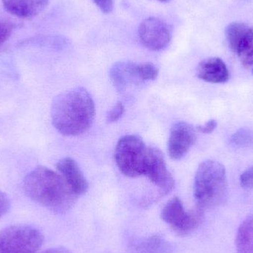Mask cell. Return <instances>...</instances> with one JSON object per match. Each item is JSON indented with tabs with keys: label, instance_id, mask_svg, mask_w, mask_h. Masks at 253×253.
I'll use <instances>...</instances> for the list:
<instances>
[{
	"label": "cell",
	"instance_id": "obj_22",
	"mask_svg": "<svg viewBox=\"0 0 253 253\" xmlns=\"http://www.w3.org/2000/svg\"><path fill=\"white\" fill-rule=\"evenodd\" d=\"M240 182L244 188L253 190V166L241 175Z\"/></svg>",
	"mask_w": 253,
	"mask_h": 253
},
{
	"label": "cell",
	"instance_id": "obj_25",
	"mask_svg": "<svg viewBox=\"0 0 253 253\" xmlns=\"http://www.w3.org/2000/svg\"><path fill=\"white\" fill-rule=\"evenodd\" d=\"M217 126H218L217 122L215 120H212L205 123L204 126H198L197 129L199 132H202V133L209 134L215 130Z\"/></svg>",
	"mask_w": 253,
	"mask_h": 253
},
{
	"label": "cell",
	"instance_id": "obj_23",
	"mask_svg": "<svg viewBox=\"0 0 253 253\" xmlns=\"http://www.w3.org/2000/svg\"><path fill=\"white\" fill-rule=\"evenodd\" d=\"M10 208V199L5 193L0 190V218L8 212Z\"/></svg>",
	"mask_w": 253,
	"mask_h": 253
},
{
	"label": "cell",
	"instance_id": "obj_21",
	"mask_svg": "<svg viewBox=\"0 0 253 253\" xmlns=\"http://www.w3.org/2000/svg\"><path fill=\"white\" fill-rule=\"evenodd\" d=\"M124 112V105L122 102H118L108 113V116H107V121L109 123H116L123 117Z\"/></svg>",
	"mask_w": 253,
	"mask_h": 253
},
{
	"label": "cell",
	"instance_id": "obj_27",
	"mask_svg": "<svg viewBox=\"0 0 253 253\" xmlns=\"http://www.w3.org/2000/svg\"><path fill=\"white\" fill-rule=\"evenodd\" d=\"M158 1H161V2H168L170 0H158Z\"/></svg>",
	"mask_w": 253,
	"mask_h": 253
},
{
	"label": "cell",
	"instance_id": "obj_17",
	"mask_svg": "<svg viewBox=\"0 0 253 253\" xmlns=\"http://www.w3.org/2000/svg\"><path fill=\"white\" fill-rule=\"evenodd\" d=\"M242 65L245 67L253 65V26L249 28L248 32L241 42L237 51Z\"/></svg>",
	"mask_w": 253,
	"mask_h": 253
},
{
	"label": "cell",
	"instance_id": "obj_12",
	"mask_svg": "<svg viewBox=\"0 0 253 253\" xmlns=\"http://www.w3.org/2000/svg\"><path fill=\"white\" fill-rule=\"evenodd\" d=\"M196 73L201 80L214 84L225 83L230 78L227 65L222 59L217 57L202 61L199 63Z\"/></svg>",
	"mask_w": 253,
	"mask_h": 253
},
{
	"label": "cell",
	"instance_id": "obj_20",
	"mask_svg": "<svg viewBox=\"0 0 253 253\" xmlns=\"http://www.w3.org/2000/svg\"><path fill=\"white\" fill-rule=\"evenodd\" d=\"M13 29V24L11 21L0 17V45L8 40Z\"/></svg>",
	"mask_w": 253,
	"mask_h": 253
},
{
	"label": "cell",
	"instance_id": "obj_5",
	"mask_svg": "<svg viewBox=\"0 0 253 253\" xmlns=\"http://www.w3.org/2000/svg\"><path fill=\"white\" fill-rule=\"evenodd\" d=\"M44 236L32 226L16 224L0 231V253H37Z\"/></svg>",
	"mask_w": 253,
	"mask_h": 253
},
{
	"label": "cell",
	"instance_id": "obj_3",
	"mask_svg": "<svg viewBox=\"0 0 253 253\" xmlns=\"http://www.w3.org/2000/svg\"><path fill=\"white\" fill-rule=\"evenodd\" d=\"M227 196L225 168L215 161L202 162L194 179V197L197 208L203 211L216 208L224 203Z\"/></svg>",
	"mask_w": 253,
	"mask_h": 253
},
{
	"label": "cell",
	"instance_id": "obj_14",
	"mask_svg": "<svg viewBox=\"0 0 253 253\" xmlns=\"http://www.w3.org/2000/svg\"><path fill=\"white\" fill-rule=\"evenodd\" d=\"M136 65L137 63L130 62H119L113 65L110 77L117 90L123 91L129 84L141 83Z\"/></svg>",
	"mask_w": 253,
	"mask_h": 253
},
{
	"label": "cell",
	"instance_id": "obj_26",
	"mask_svg": "<svg viewBox=\"0 0 253 253\" xmlns=\"http://www.w3.org/2000/svg\"><path fill=\"white\" fill-rule=\"evenodd\" d=\"M41 253H73L70 250L67 249L63 247H59V248H50V249L46 250Z\"/></svg>",
	"mask_w": 253,
	"mask_h": 253
},
{
	"label": "cell",
	"instance_id": "obj_19",
	"mask_svg": "<svg viewBox=\"0 0 253 253\" xmlns=\"http://www.w3.org/2000/svg\"><path fill=\"white\" fill-rule=\"evenodd\" d=\"M253 139L252 131L246 128H242L232 135L230 141L233 144L237 147H245L251 144Z\"/></svg>",
	"mask_w": 253,
	"mask_h": 253
},
{
	"label": "cell",
	"instance_id": "obj_15",
	"mask_svg": "<svg viewBox=\"0 0 253 253\" xmlns=\"http://www.w3.org/2000/svg\"><path fill=\"white\" fill-rule=\"evenodd\" d=\"M237 253H253V215H250L239 226L236 238Z\"/></svg>",
	"mask_w": 253,
	"mask_h": 253
},
{
	"label": "cell",
	"instance_id": "obj_1",
	"mask_svg": "<svg viewBox=\"0 0 253 253\" xmlns=\"http://www.w3.org/2000/svg\"><path fill=\"white\" fill-rule=\"evenodd\" d=\"M95 114L92 96L83 87L62 92L52 104V124L65 136H77L87 132L93 125Z\"/></svg>",
	"mask_w": 253,
	"mask_h": 253
},
{
	"label": "cell",
	"instance_id": "obj_11",
	"mask_svg": "<svg viewBox=\"0 0 253 253\" xmlns=\"http://www.w3.org/2000/svg\"><path fill=\"white\" fill-rule=\"evenodd\" d=\"M173 246L163 236L153 234L129 242L127 253H172Z\"/></svg>",
	"mask_w": 253,
	"mask_h": 253
},
{
	"label": "cell",
	"instance_id": "obj_8",
	"mask_svg": "<svg viewBox=\"0 0 253 253\" xmlns=\"http://www.w3.org/2000/svg\"><path fill=\"white\" fill-rule=\"evenodd\" d=\"M145 176L159 189V198L163 197L173 190L174 178L168 170L163 153L152 147L150 165Z\"/></svg>",
	"mask_w": 253,
	"mask_h": 253
},
{
	"label": "cell",
	"instance_id": "obj_10",
	"mask_svg": "<svg viewBox=\"0 0 253 253\" xmlns=\"http://www.w3.org/2000/svg\"><path fill=\"white\" fill-rule=\"evenodd\" d=\"M56 168L78 197L85 194L88 190V182L74 159L70 157L64 158L58 162Z\"/></svg>",
	"mask_w": 253,
	"mask_h": 253
},
{
	"label": "cell",
	"instance_id": "obj_13",
	"mask_svg": "<svg viewBox=\"0 0 253 253\" xmlns=\"http://www.w3.org/2000/svg\"><path fill=\"white\" fill-rule=\"evenodd\" d=\"M4 9L19 18H32L41 13L49 0H1Z\"/></svg>",
	"mask_w": 253,
	"mask_h": 253
},
{
	"label": "cell",
	"instance_id": "obj_24",
	"mask_svg": "<svg viewBox=\"0 0 253 253\" xmlns=\"http://www.w3.org/2000/svg\"><path fill=\"white\" fill-rule=\"evenodd\" d=\"M92 1L103 13H111L114 8L113 0H92Z\"/></svg>",
	"mask_w": 253,
	"mask_h": 253
},
{
	"label": "cell",
	"instance_id": "obj_9",
	"mask_svg": "<svg viewBox=\"0 0 253 253\" xmlns=\"http://www.w3.org/2000/svg\"><path fill=\"white\" fill-rule=\"evenodd\" d=\"M196 140V130L193 126L184 122L175 123L171 128L168 139L169 157L174 160L182 159L193 147Z\"/></svg>",
	"mask_w": 253,
	"mask_h": 253
},
{
	"label": "cell",
	"instance_id": "obj_18",
	"mask_svg": "<svg viewBox=\"0 0 253 253\" xmlns=\"http://www.w3.org/2000/svg\"><path fill=\"white\" fill-rule=\"evenodd\" d=\"M136 68L140 82L155 80L159 75L157 67L150 62L137 64Z\"/></svg>",
	"mask_w": 253,
	"mask_h": 253
},
{
	"label": "cell",
	"instance_id": "obj_4",
	"mask_svg": "<svg viewBox=\"0 0 253 253\" xmlns=\"http://www.w3.org/2000/svg\"><path fill=\"white\" fill-rule=\"evenodd\" d=\"M152 147L145 145L141 137H122L115 149V160L120 170L130 178L146 175L150 165Z\"/></svg>",
	"mask_w": 253,
	"mask_h": 253
},
{
	"label": "cell",
	"instance_id": "obj_16",
	"mask_svg": "<svg viewBox=\"0 0 253 253\" xmlns=\"http://www.w3.org/2000/svg\"><path fill=\"white\" fill-rule=\"evenodd\" d=\"M249 27L245 22H235L230 23L226 28V37L232 50L237 51L241 42L243 40Z\"/></svg>",
	"mask_w": 253,
	"mask_h": 253
},
{
	"label": "cell",
	"instance_id": "obj_6",
	"mask_svg": "<svg viewBox=\"0 0 253 253\" xmlns=\"http://www.w3.org/2000/svg\"><path fill=\"white\" fill-rule=\"evenodd\" d=\"M161 217L177 235L187 236L200 225L203 219V211L198 208L193 211H185L181 199L174 197L164 206Z\"/></svg>",
	"mask_w": 253,
	"mask_h": 253
},
{
	"label": "cell",
	"instance_id": "obj_2",
	"mask_svg": "<svg viewBox=\"0 0 253 253\" xmlns=\"http://www.w3.org/2000/svg\"><path fill=\"white\" fill-rule=\"evenodd\" d=\"M23 189L31 200L58 213L70 211L79 198L62 175L42 166L25 176Z\"/></svg>",
	"mask_w": 253,
	"mask_h": 253
},
{
	"label": "cell",
	"instance_id": "obj_7",
	"mask_svg": "<svg viewBox=\"0 0 253 253\" xmlns=\"http://www.w3.org/2000/svg\"><path fill=\"white\" fill-rule=\"evenodd\" d=\"M172 34L170 25L159 18H147L141 22L138 28L141 44L153 51L165 49L170 42Z\"/></svg>",
	"mask_w": 253,
	"mask_h": 253
}]
</instances>
